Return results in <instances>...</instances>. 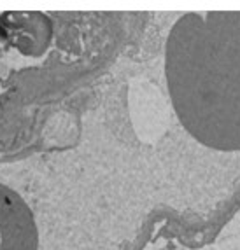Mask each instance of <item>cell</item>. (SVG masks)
<instances>
[{
	"mask_svg": "<svg viewBox=\"0 0 240 250\" xmlns=\"http://www.w3.org/2000/svg\"><path fill=\"white\" fill-rule=\"evenodd\" d=\"M0 250H56V208L0 175Z\"/></svg>",
	"mask_w": 240,
	"mask_h": 250,
	"instance_id": "cell-1",
	"label": "cell"
}]
</instances>
